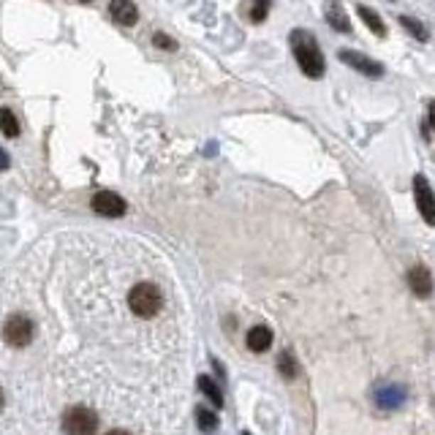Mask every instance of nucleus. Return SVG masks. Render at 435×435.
I'll return each instance as SVG.
<instances>
[{"label":"nucleus","mask_w":435,"mask_h":435,"mask_svg":"<svg viewBox=\"0 0 435 435\" xmlns=\"http://www.w3.org/2000/svg\"><path fill=\"white\" fill-rule=\"evenodd\" d=\"M0 123H3V134L9 139H14L16 134H19V125H16V117L11 109H0Z\"/></svg>","instance_id":"obj_16"},{"label":"nucleus","mask_w":435,"mask_h":435,"mask_svg":"<svg viewBox=\"0 0 435 435\" xmlns=\"http://www.w3.org/2000/svg\"><path fill=\"white\" fill-rule=\"evenodd\" d=\"M3 338H6V343H9L11 348H25V345L33 340V321L28 316L16 313V316H11V318L6 321V326H3Z\"/></svg>","instance_id":"obj_4"},{"label":"nucleus","mask_w":435,"mask_h":435,"mask_svg":"<svg viewBox=\"0 0 435 435\" xmlns=\"http://www.w3.org/2000/svg\"><path fill=\"white\" fill-rule=\"evenodd\" d=\"M109 16H112L117 25L131 28V25H136L139 11H136V6H134L131 0H109Z\"/></svg>","instance_id":"obj_9"},{"label":"nucleus","mask_w":435,"mask_h":435,"mask_svg":"<svg viewBox=\"0 0 435 435\" xmlns=\"http://www.w3.org/2000/svg\"><path fill=\"white\" fill-rule=\"evenodd\" d=\"M414 199H417V207H419L424 223L435 226V193L433 188L427 186V177H421V174L414 177Z\"/></svg>","instance_id":"obj_5"},{"label":"nucleus","mask_w":435,"mask_h":435,"mask_svg":"<svg viewBox=\"0 0 435 435\" xmlns=\"http://www.w3.org/2000/svg\"><path fill=\"white\" fill-rule=\"evenodd\" d=\"M93 210L98 213L101 218H123L125 215V199H120L117 193H112V190H101V193H95L93 196Z\"/></svg>","instance_id":"obj_6"},{"label":"nucleus","mask_w":435,"mask_h":435,"mask_svg":"<svg viewBox=\"0 0 435 435\" xmlns=\"http://www.w3.org/2000/svg\"><path fill=\"white\" fill-rule=\"evenodd\" d=\"M82 3H93V0H82Z\"/></svg>","instance_id":"obj_21"},{"label":"nucleus","mask_w":435,"mask_h":435,"mask_svg":"<svg viewBox=\"0 0 435 435\" xmlns=\"http://www.w3.org/2000/svg\"><path fill=\"white\" fill-rule=\"evenodd\" d=\"M408 286H411V291L417 296L427 299V296L433 294V275H430V269L424 264H417L408 272Z\"/></svg>","instance_id":"obj_8"},{"label":"nucleus","mask_w":435,"mask_h":435,"mask_svg":"<svg viewBox=\"0 0 435 435\" xmlns=\"http://www.w3.org/2000/svg\"><path fill=\"white\" fill-rule=\"evenodd\" d=\"M161 305H163V294H161V289L153 286V283H139L128 294V308H131L134 316H139V318H153L161 311Z\"/></svg>","instance_id":"obj_2"},{"label":"nucleus","mask_w":435,"mask_h":435,"mask_svg":"<svg viewBox=\"0 0 435 435\" xmlns=\"http://www.w3.org/2000/svg\"><path fill=\"white\" fill-rule=\"evenodd\" d=\"M400 22L405 25V31H411L414 36H417V38H419V41H427V31L421 28L417 19H411V16H400Z\"/></svg>","instance_id":"obj_18"},{"label":"nucleus","mask_w":435,"mask_h":435,"mask_svg":"<svg viewBox=\"0 0 435 435\" xmlns=\"http://www.w3.org/2000/svg\"><path fill=\"white\" fill-rule=\"evenodd\" d=\"M430 125L435 128V101L430 104Z\"/></svg>","instance_id":"obj_20"},{"label":"nucleus","mask_w":435,"mask_h":435,"mask_svg":"<svg viewBox=\"0 0 435 435\" xmlns=\"http://www.w3.org/2000/svg\"><path fill=\"white\" fill-rule=\"evenodd\" d=\"M63 430H65V433H74V435L95 433V430H98V417H95L90 408H85V405H74V408H68L65 417H63Z\"/></svg>","instance_id":"obj_3"},{"label":"nucleus","mask_w":435,"mask_h":435,"mask_svg":"<svg viewBox=\"0 0 435 435\" xmlns=\"http://www.w3.org/2000/svg\"><path fill=\"white\" fill-rule=\"evenodd\" d=\"M196 421H199L202 430H215L218 427V417L207 408H196Z\"/></svg>","instance_id":"obj_17"},{"label":"nucleus","mask_w":435,"mask_h":435,"mask_svg":"<svg viewBox=\"0 0 435 435\" xmlns=\"http://www.w3.org/2000/svg\"><path fill=\"white\" fill-rule=\"evenodd\" d=\"M278 370H280V375H286V378H294V375L299 373V365H296V359L291 351H283V354H280Z\"/></svg>","instance_id":"obj_15"},{"label":"nucleus","mask_w":435,"mask_h":435,"mask_svg":"<svg viewBox=\"0 0 435 435\" xmlns=\"http://www.w3.org/2000/svg\"><path fill=\"white\" fill-rule=\"evenodd\" d=\"M245 343H248L250 351H256V354H262V351H267L269 345H272V329H267V326H253L248 332V338H245Z\"/></svg>","instance_id":"obj_11"},{"label":"nucleus","mask_w":435,"mask_h":435,"mask_svg":"<svg viewBox=\"0 0 435 435\" xmlns=\"http://www.w3.org/2000/svg\"><path fill=\"white\" fill-rule=\"evenodd\" d=\"M199 389H202L204 394H207V400H210L213 405H218V408L223 405V394H220V389H218V384L213 381V378L202 375V378H199Z\"/></svg>","instance_id":"obj_14"},{"label":"nucleus","mask_w":435,"mask_h":435,"mask_svg":"<svg viewBox=\"0 0 435 435\" xmlns=\"http://www.w3.org/2000/svg\"><path fill=\"white\" fill-rule=\"evenodd\" d=\"M359 16L365 19V25H367V28H370V31H373L378 38H384V36H387V28H384L381 16L375 14L373 9H367V6H359Z\"/></svg>","instance_id":"obj_13"},{"label":"nucleus","mask_w":435,"mask_h":435,"mask_svg":"<svg viewBox=\"0 0 435 435\" xmlns=\"http://www.w3.org/2000/svg\"><path fill=\"white\" fill-rule=\"evenodd\" d=\"M153 44H156V47H161L163 52H174V49H177V41H174V38H169L166 33H156V36H153Z\"/></svg>","instance_id":"obj_19"},{"label":"nucleus","mask_w":435,"mask_h":435,"mask_svg":"<svg viewBox=\"0 0 435 435\" xmlns=\"http://www.w3.org/2000/svg\"><path fill=\"white\" fill-rule=\"evenodd\" d=\"M324 14H326V22H329V25H332V28H335L338 33H348V31H351V22H348V14L343 11L340 0H326Z\"/></svg>","instance_id":"obj_10"},{"label":"nucleus","mask_w":435,"mask_h":435,"mask_svg":"<svg viewBox=\"0 0 435 435\" xmlns=\"http://www.w3.org/2000/svg\"><path fill=\"white\" fill-rule=\"evenodd\" d=\"M291 49H294V58L305 77L311 79L324 77V58H321V49H318V41L313 38V33L308 31L291 33Z\"/></svg>","instance_id":"obj_1"},{"label":"nucleus","mask_w":435,"mask_h":435,"mask_svg":"<svg viewBox=\"0 0 435 435\" xmlns=\"http://www.w3.org/2000/svg\"><path fill=\"white\" fill-rule=\"evenodd\" d=\"M338 58H340L343 63H348L351 68H357L359 74H365V77H373V79L384 77V65L370 60V58H365V55H359V52H345V49H343Z\"/></svg>","instance_id":"obj_7"},{"label":"nucleus","mask_w":435,"mask_h":435,"mask_svg":"<svg viewBox=\"0 0 435 435\" xmlns=\"http://www.w3.org/2000/svg\"><path fill=\"white\" fill-rule=\"evenodd\" d=\"M242 11H245V16H248L253 25H259V22H264V19H267L269 3H267V0H245Z\"/></svg>","instance_id":"obj_12"}]
</instances>
